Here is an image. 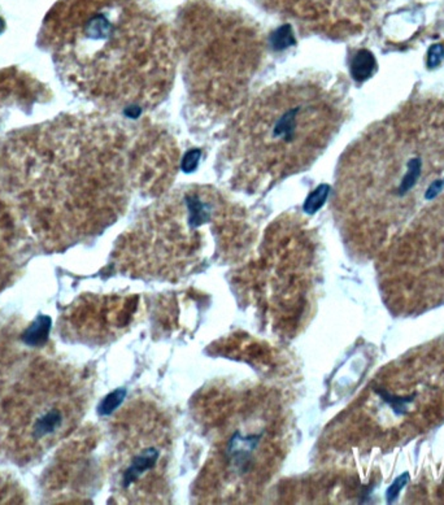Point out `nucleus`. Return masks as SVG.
Returning a JSON list of instances; mask_svg holds the SVG:
<instances>
[{
    "label": "nucleus",
    "instance_id": "obj_3",
    "mask_svg": "<svg viewBox=\"0 0 444 505\" xmlns=\"http://www.w3.org/2000/svg\"><path fill=\"white\" fill-rule=\"evenodd\" d=\"M174 41L193 115L207 124L237 115L267 57L260 29L233 12L195 6L179 18Z\"/></svg>",
    "mask_w": 444,
    "mask_h": 505
},
{
    "label": "nucleus",
    "instance_id": "obj_9",
    "mask_svg": "<svg viewBox=\"0 0 444 505\" xmlns=\"http://www.w3.org/2000/svg\"><path fill=\"white\" fill-rule=\"evenodd\" d=\"M126 396V390L125 389H117V390L111 392L106 399L100 403L98 408V413L100 416H109L115 412L117 408L123 404V401Z\"/></svg>",
    "mask_w": 444,
    "mask_h": 505
},
{
    "label": "nucleus",
    "instance_id": "obj_2",
    "mask_svg": "<svg viewBox=\"0 0 444 505\" xmlns=\"http://www.w3.org/2000/svg\"><path fill=\"white\" fill-rule=\"evenodd\" d=\"M342 97L319 74L296 76L258 92L237 113L222 147L226 182L261 193L311 168L343 123Z\"/></svg>",
    "mask_w": 444,
    "mask_h": 505
},
{
    "label": "nucleus",
    "instance_id": "obj_5",
    "mask_svg": "<svg viewBox=\"0 0 444 505\" xmlns=\"http://www.w3.org/2000/svg\"><path fill=\"white\" fill-rule=\"evenodd\" d=\"M11 342V338L0 331V406L4 401V392L8 387L11 377L13 375L15 368L18 365V354Z\"/></svg>",
    "mask_w": 444,
    "mask_h": 505
},
{
    "label": "nucleus",
    "instance_id": "obj_1",
    "mask_svg": "<svg viewBox=\"0 0 444 505\" xmlns=\"http://www.w3.org/2000/svg\"><path fill=\"white\" fill-rule=\"evenodd\" d=\"M57 34L62 74L86 97L121 111L153 108L172 89L174 36L141 0H91Z\"/></svg>",
    "mask_w": 444,
    "mask_h": 505
},
{
    "label": "nucleus",
    "instance_id": "obj_13",
    "mask_svg": "<svg viewBox=\"0 0 444 505\" xmlns=\"http://www.w3.org/2000/svg\"><path fill=\"white\" fill-rule=\"evenodd\" d=\"M3 27H4V24H3V21H1V18H0V32L3 30Z\"/></svg>",
    "mask_w": 444,
    "mask_h": 505
},
{
    "label": "nucleus",
    "instance_id": "obj_6",
    "mask_svg": "<svg viewBox=\"0 0 444 505\" xmlns=\"http://www.w3.org/2000/svg\"><path fill=\"white\" fill-rule=\"evenodd\" d=\"M15 249L11 233L0 216V287L6 284L15 270Z\"/></svg>",
    "mask_w": 444,
    "mask_h": 505
},
{
    "label": "nucleus",
    "instance_id": "obj_11",
    "mask_svg": "<svg viewBox=\"0 0 444 505\" xmlns=\"http://www.w3.org/2000/svg\"><path fill=\"white\" fill-rule=\"evenodd\" d=\"M380 396L382 398L384 401H387L390 404L392 409L395 410L396 415L400 413H404L405 412V406L410 403L415 396H409V398H398V396H392L389 395L386 391H378Z\"/></svg>",
    "mask_w": 444,
    "mask_h": 505
},
{
    "label": "nucleus",
    "instance_id": "obj_12",
    "mask_svg": "<svg viewBox=\"0 0 444 505\" xmlns=\"http://www.w3.org/2000/svg\"><path fill=\"white\" fill-rule=\"evenodd\" d=\"M408 473L401 474V476H399L398 478L394 480V483H392L390 487H389V490H387V494H386V497H387V501H389V503H392V501L398 497V495L400 494V491H401V490L404 488V486L408 483Z\"/></svg>",
    "mask_w": 444,
    "mask_h": 505
},
{
    "label": "nucleus",
    "instance_id": "obj_4",
    "mask_svg": "<svg viewBox=\"0 0 444 505\" xmlns=\"http://www.w3.org/2000/svg\"><path fill=\"white\" fill-rule=\"evenodd\" d=\"M0 442L18 461L42 457L69 434L81 413L74 377L62 365H36L1 404Z\"/></svg>",
    "mask_w": 444,
    "mask_h": 505
},
{
    "label": "nucleus",
    "instance_id": "obj_7",
    "mask_svg": "<svg viewBox=\"0 0 444 505\" xmlns=\"http://www.w3.org/2000/svg\"><path fill=\"white\" fill-rule=\"evenodd\" d=\"M159 459V451L156 448H146L144 451L135 456L129 468L126 469L123 478V486L124 488H129L137 479L146 473L147 470L151 469Z\"/></svg>",
    "mask_w": 444,
    "mask_h": 505
},
{
    "label": "nucleus",
    "instance_id": "obj_8",
    "mask_svg": "<svg viewBox=\"0 0 444 505\" xmlns=\"http://www.w3.org/2000/svg\"><path fill=\"white\" fill-rule=\"evenodd\" d=\"M48 328H50L48 317L38 319L32 328H29L24 334V340L27 342V345H41V342H43L47 338Z\"/></svg>",
    "mask_w": 444,
    "mask_h": 505
},
{
    "label": "nucleus",
    "instance_id": "obj_10",
    "mask_svg": "<svg viewBox=\"0 0 444 505\" xmlns=\"http://www.w3.org/2000/svg\"><path fill=\"white\" fill-rule=\"evenodd\" d=\"M374 69V57L373 55L366 51H361L356 57L355 65H354V71H355V77L364 80L368 78Z\"/></svg>",
    "mask_w": 444,
    "mask_h": 505
}]
</instances>
